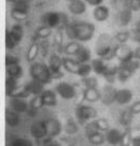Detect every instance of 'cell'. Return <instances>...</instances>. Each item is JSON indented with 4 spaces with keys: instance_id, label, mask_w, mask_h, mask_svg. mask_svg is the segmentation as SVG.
<instances>
[{
    "instance_id": "6da1fadb",
    "label": "cell",
    "mask_w": 140,
    "mask_h": 146,
    "mask_svg": "<svg viewBox=\"0 0 140 146\" xmlns=\"http://www.w3.org/2000/svg\"><path fill=\"white\" fill-rule=\"evenodd\" d=\"M65 34L71 40L78 42H87L92 39L96 27L89 22H70L64 27Z\"/></svg>"
},
{
    "instance_id": "7a4b0ae2",
    "label": "cell",
    "mask_w": 140,
    "mask_h": 146,
    "mask_svg": "<svg viewBox=\"0 0 140 146\" xmlns=\"http://www.w3.org/2000/svg\"><path fill=\"white\" fill-rule=\"evenodd\" d=\"M119 44L114 41V39L109 34L100 35L96 44V53L99 58L103 61H111L117 56Z\"/></svg>"
},
{
    "instance_id": "3957f363",
    "label": "cell",
    "mask_w": 140,
    "mask_h": 146,
    "mask_svg": "<svg viewBox=\"0 0 140 146\" xmlns=\"http://www.w3.org/2000/svg\"><path fill=\"white\" fill-rule=\"evenodd\" d=\"M29 75L31 79L40 82L44 86L50 84L52 79L51 72L48 67V65L40 62H35L31 64L29 67Z\"/></svg>"
},
{
    "instance_id": "277c9868",
    "label": "cell",
    "mask_w": 140,
    "mask_h": 146,
    "mask_svg": "<svg viewBox=\"0 0 140 146\" xmlns=\"http://www.w3.org/2000/svg\"><path fill=\"white\" fill-rule=\"evenodd\" d=\"M75 116L77 119L78 125H86L89 121L96 119L98 116L97 110L91 105H78L75 110Z\"/></svg>"
},
{
    "instance_id": "5b68a950",
    "label": "cell",
    "mask_w": 140,
    "mask_h": 146,
    "mask_svg": "<svg viewBox=\"0 0 140 146\" xmlns=\"http://www.w3.org/2000/svg\"><path fill=\"white\" fill-rule=\"evenodd\" d=\"M86 137L88 140L89 143H91L92 145H102L105 142V135L103 134V132L99 131L96 125H93L92 120L89 121L88 123L86 125Z\"/></svg>"
},
{
    "instance_id": "8992f818",
    "label": "cell",
    "mask_w": 140,
    "mask_h": 146,
    "mask_svg": "<svg viewBox=\"0 0 140 146\" xmlns=\"http://www.w3.org/2000/svg\"><path fill=\"white\" fill-rule=\"evenodd\" d=\"M29 12V2L27 0H17L13 3L11 14L15 20H24Z\"/></svg>"
},
{
    "instance_id": "52a82bcc",
    "label": "cell",
    "mask_w": 140,
    "mask_h": 146,
    "mask_svg": "<svg viewBox=\"0 0 140 146\" xmlns=\"http://www.w3.org/2000/svg\"><path fill=\"white\" fill-rule=\"evenodd\" d=\"M56 93L63 100H72L76 96V89L68 82H59L56 86Z\"/></svg>"
},
{
    "instance_id": "ba28073f",
    "label": "cell",
    "mask_w": 140,
    "mask_h": 146,
    "mask_svg": "<svg viewBox=\"0 0 140 146\" xmlns=\"http://www.w3.org/2000/svg\"><path fill=\"white\" fill-rule=\"evenodd\" d=\"M48 67H49L50 72H51V76L53 79H60L63 77V73L61 72V68H62V58H60L59 54L53 53L50 56Z\"/></svg>"
},
{
    "instance_id": "9c48e42d",
    "label": "cell",
    "mask_w": 140,
    "mask_h": 146,
    "mask_svg": "<svg viewBox=\"0 0 140 146\" xmlns=\"http://www.w3.org/2000/svg\"><path fill=\"white\" fill-rule=\"evenodd\" d=\"M47 129V137H51V139H56L57 136L61 134L63 130V125L60 122V120L57 118H49V119L45 120Z\"/></svg>"
},
{
    "instance_id": "30bf717a",
    "label": "cell",
    "mask_w": 140,
    "mask_h": 146,
    "mask_svg": "<svg viewBox=\"0 0 140 146\" xmlns=\"http://www.w3.org/2000/svg\"><path fill=\"white\" fill-rule=\"evenodd\" d=\"M42 25L50 27V28L53 29V28L58 27L59 25H61V15L58 12L50 11V12L45 13L42 16Z\"/></svg>"
},
{
    "instance_id": "8fae6325",
    "label": "cell",
    "mask_w": 140,
    "mask_h": 146,
    "mask_svg": "<svg viewBox=\"0 0 140 146\" xmlns=\"http://www.w3.org/2000/svg\"><path fill=\"white\" fill-rule=\"evenodd\" d=\"M116 89L112 84L105 86L102 91H101V98L100 101L102 102V104L105 106H110L113 103H115V96H116Z\"/></svg>"
},
{
    "instance_id": "7c38bea8",
    "label": "cell",
    "mask_w": 140,
    "mask_h": 146,
    "mask_svg": "<svg viewBox=\"0 0 140 146\" xmlns=\"http://www.w3.org/2000/svg\"><path fill=\"white\" fill-rule=\"evenodd\" d=\"M31 134L37 140H42L47 137V129L45 120H38L33 122L31 125Z\"/></svg>"
},
{
    "instance_id": "4fadbf2b",
    "label": "cell",
    "mask_w": 140,
    "mask_h": 146,
    "mask_svg": "<svg viewBox=\"0 0 140 146\" xmlns=\"http://www.w3.org/2000/svg\"><path fill=\"white\" fill-rule=\"evenodd\" d=\"M119 61V65H123L126 63L130 62L131 60H134V53L133 50L130 49L127 44H121L117 51V56Z\"/></svg>"
},
{
    "instance_id": "5bb4252c",
    "label": "cell",
    "mask_w": 140,
    "mask_h": 146,
    "mask_svg": "<svg viewBox=\"0 0 140 146\" xmlns=\"http://www.w3.org/2000/svg\"><path fill=\"white\" fill-rule=\"evenodd\" d=\"M123 135L124 133H122L119 129H109L105 134V142L113 146L119 145L123 142Z\"/></svg>"
},
{
    "instance_id": "9a60e30c",
    "label": "cell",
    "mask_w": 140,
    "mask_h": 146,
    "mask_svg": "<svg viewBox=\"0 0 140 146\" xmlns=\"http://www.w3.org/2000/svg\"><path fill=\"white\" fill-rule=\"evenodd\" d=\"M28 108V103L25 99L21 98H12L10 101V110L21 115L22 113H26Z\"/></svg>"
},
{
    "instance_id": "2e32d148",
    "label": "cell",
    "mask_w": 140,
    "mask_h": 146,
    "mask_svg": "<svg viewBox=\"0 0 140 146\" xmlns=\"http://www.w3.org/2000/svg\"><path fill=\"white\" fill-rule=\"evenodd\" d=\"M134 94L129 89H121L116 91V96H115V102L119 105H126L129 104L133 101Z\"/></svg>"
},
{
    "instance_id": "e0dca14e",
    "label": "cell",
    "mask_w": 140,
    "mask_h": 146,
    "mask_svg": "<svg viewBox=\"0 0 140 146\" xmlns=\"http://www.w3.org/2000/svg\"><path fill=\"white\" fill-rule=\"evenodd\" d=\"M40 98H42V102L44 106H48V107L57 106V93L54 91H52V90H44L42 93L40 94Z\"/></svg>"
},
{
    "instance_id": "ac0fdd59",
    "label": "cell",
    "mask_w": 140,
    "mask_h": 146,
    "mask_svg": "<svg viewBox=\"0 0 140 146\" xmlns=\"http://www.w3.org/2000/svg\"><path fill=\"white\" fill-rule=\"evenodd\" d=\"M5 35L9 37L11 40L17 46L19 42H21V40L23 39V36H24V29H23V27H22L20 24H15V25H13V26L11 27L10 31H7Z\"/></svg>"
},
{
    "instance_id": "d6986e66",
    "label": "cell",
    "mask_w": 140,
    "mask_h": 146,
    "mask_svg": "<svg viewBox=\"0 0 140 146\" xmlns=\"http://www.w3.org/2000/svg\"><path fill=\"white\" fill-rule=\"evenodd\" d=\"M87 5L83 0H74L68 3V11L74 15H82L86 12Z\"/></svg>"
},
{
    "instance_id": "ffe728a7",
    "label": "cell",
    "mask_w": 140,
    "mask_h": 146,
    "mask_svg": "<svg viewBox=\"0 0 140 146\" xmlns=\"http://www.w3.org/2000/svg\"><path fill=\"white\" fill-rule=\"evenodd\" d=\"M100 98H101V91L98 88H90L84 90L83 99L84 101L88 103H96L100 101Z\"/></svg>"
},
{
    "instance_id": "44dd1931",
    "label": "cell",
    "mask_w": 140,
    "mask_h": 146,
    "mask_svg": "<svg viewBox=\"0 0 140 146\" xmlns=\"http://www.w3.org/2000/svg\"><path fill=\"white\" fill-rule=\"evenodd\" d=\"M24 89H25L26 92L29 95H40L42 93V91L45 90L44 89V84L36 81V80H34V79H31V81H28L25 84Z\"/></svg>"
},
{
    "instance_id": "7402d4cb",
    "label": "cell",
    "mask_w": 140,
    "mask_h": 146,
    "mask_svg": "<svg viewBox=\"0 0 140 146\" xmlns=\"http://www.w3.org/2000/svg\"><path fill=\"white\" fill-rule=\"evenodd\" d=\"M79 64L74 58H71V56H65V58H62V67L71 74H74L76 75L77 74V69L79 67Z\"/></svg>"
},
{
    "instance_id": "603a6c76",
    "label": "cell",
    "mask_w": 140,
    "mask_h": 146,
    "mask_svg": "<svg viewBox=\"0 0 140 146\" xmlns=\"http://www.w3.org/2000/svg\"><path fill=\"white\" fill-rule=\"evenodd\" d=\"M110 10L105 5H98L93 10V17L97 22H104L109 19Z\"/></svg>"
},
{
    "instance_id": "cb8c5ba5",
    "label": "cell",
    "mask_w": 140,
    "mask_h": 146,
    "mask_svg": "<svg viewBox=\"0 0 140 146\" xmlns=\"http://www.w3.org/2000/svg\"><path fill=\"white\" fill-rule=\"evenodd\" d=\"M134 74H135V72L128 66V64H123V65H119V66L117 79L121 82H126Z\"/></svg>"
},
{
    "instance_id": "d4e9b609",
    "label": "cell",
    "mask_w": 140,
    "mask_h": 146,
    "mask_svg": "<svg viewBox=\"0 0 140 146\" xmlns=\"http://www.w3.org/2000/svg\"><path fill=\"white\" fill-rule=\"evenodd\" d=\"M83 48L82 43H79L78 41H75V40H72L68 43H66L64 48H63V53H65L66 55L71 56V58H75V55L79 52V50Z\"/></svg>"
},
{
    "instance_id": "484cf974",
    "label": "cell",
    "mask_w": 140,
    "mask_h": 146,
    "mask_svg": "<svg viewBox=\"0 0 140 146\" xmlns=\"http://www.w3.org/2000/svg\"><path fill=\"white\" fill-rule=\"evenodd\" d=\"M5 122L9 127H17L21 122V116L20 114H17L15 111H13L12 110H5Z\"/></svg>"
},
{
    "instance_id": "4316f807",
    "label": "cell",
    "mask_w": 140,
    "mask_h": 146,
    "mask_svg": "<svg viewBox=\"0 0 140 146\" xmlns=\"http://www.w3.org/2000/svg\"><path fill=\"white\" fill-rule=\"evenodd\" d=\"M42 98L40 95H35L31 101L28 103V108H27V114H29L31 116H35L37 114V111L42 108Z\"/></svg>"
},
{
    "instance_id": "83f0119b",
    "label": "cell",
    "mask_w": 140,
    "mask_h": 146,
    "mask_svg": "<svg viewBox=\"0 0 140 146\" xmlns=\"http://www.w3.org/2000/svg\"><path fill=\"white\" fill-rule=\"evenodd\" d=\"M7 67V74H8V77H11V78L17 79L21 78L22 75H23V69H22V66L19 64H12V65H9V66H5Z\"/></svg>"
},
{
    "instance_id": "f1b7e54d",
    "label": "cell",
    "mask_w": 140,
    "mask_h": 146,
    "mask_svg": "<svg viewBox=\"0 0 140 146\" xmlns=\"http://www.w3.org/2000/svg\"><path fill=\"white\" fill-rule=\"evenodd\" d=\"M133 20V12L128 9H123L119 12V17H117V22L121 26H127Z\"/></svg>"
},
{
    "instance_id": "f546056e",
    "label": "cell",
    "mask_w": 140,
    "mask_h": 146,
    "mask_svg": "<svg viewBox=\"0 0 140 146\" xmlns=\"http://www.w3.org/2000/svg\"><path fill=\"white\" fill-rule=\"evenodd\" d=\"M133 119H134V115H133V113L128 110H123L122 113H121V115H119V123L123 125L124 128H129L131 123H133Z\"/></svg>"
},
{
    "instance_id": "4dcf8cb0",
    "label": "cell",
    "mask_w": 140,
    "mask_h": 146,
    "mask_svg": "<svg viewBox=\"0 0 140 146\" xmlns=\"http://www.w3.org/2000/svg\"><path fill=\"white\" fill-rule=\"evenodd\" d=\"M117 72H119V66H111V67L108 66L107 70L104 72V74L102 76L107 80L108 84H113L115 82L116 78H117Z\"/></svg>"
},
{
    "instance_id": "1f68e13d",
    "label": "cell",
    "mask_w": 140,
    "mask_h": 146,
    "mask_svg": "<svg viewBox=\"0 0 140 146\" xmlns=\"http://www.w3.org/2000/svg\"><path fill=\"white\" fill-rule=\"evenodd\" d=\"M91 68H92V72L97 74V75H103L104 72L107 70L108 68V65L104 63V61L102 58H96V60H92L91 61Z\"/></svg>"
},
{
    "instance_id": "d6a6232c",
    "label": "cell",
    "mask_w": 140,
    "mask_h": 146,
    "mask_svg": "<svg viewBox=\"0 0 140 146\" xmlns=\"http://www.w3.org/2000/svg\"><path fill=\"white\" fill-rule=\"evenodd\" d=\"M75 58L78 63H80V64L89 63V61L91 60V53H90V50L87 49V48L83 47L80 50H79V52L75 55V58Z\"/></svg>"
},
{
    "instance_id": "836d02e7",
    "label": "cell",
    "mask_w": 140,
    "mask_h": 146,
    "mask_svg": "<svg viewBox=\"0 0 140 146\" xmlns=\"http://www.w3.org/2000/svg\"><path fill=\"white\" fill-rule=\"evenodd\" d=\"M39 54V43L36 41H34L31 44V47L28 48L27 50V53H26V60L27 62H34L37 58Z\"/></svg>"
},
{
    "instance_id": "e575fe53",
    "label": "cell",
    "mask_w": 140,
    "mask_h": 146,
    "mask_svg": "<svg viewBox=\"0 0 140 146\" xmlns=\"http://www.w3.org/2000/svg\"><path fill=\"white\" fill-rule=\"evenodd\" d=\"M16 89H17V80L11 77H7L5 79V93L9 96H12L15 93Z\"/></svg>"
},
{
    "instance_id": "d590c367",
    "label": "cell",
    "mask_w": 140,
    "mask_h": 146,
    "mask_svg": "<svg viewBox=\"0 0 140 146\" xmlns=\"http://www.w3.org/2000/svg\"><path fill=\"white\" fill-rule=\"evenodd\" d=\"M51 35H52V28L45 26V25L38 27L36 31V37L38 39H40V40H46L47 38H49Z\"/></svg>"
},
{
    "instance_id": "8d00e7d4",
    "label": "cell",
    "mask_w": 140,
    "mask_h": 146,
    "mask_svg": "<svg viewBox=\"0 0 140 146\" xmlns=\"http://www.w3.org/2000/svg\"><path fill=\"white\" fill-rule=\"evenodd\" d=\"M130 38V33L127 31H119L114 37H113V39H114V41L117 43V44H126V42L129 40Z\"/></svg>"
},
{
    "instance_id": "74e56055",
    "label": "cell",
    "mask_w": 140,
    "mask_h": 146,
    "mask_svg": "<svg viewBox=\"0 0 140 146\" xmlns=\"http://www.w3.org/2000/svg\"><path fill=\"white\" fill-rule=\"evenodd\" d=\"M63 129L68 134L72 135V134H75L78 132V123L73 119H68V121L65 122V125L63 127Z\"/></svg>"
},
{
    "instance_id": "f35d334b",
    "label": "cell",
    "mask_w": 140,
    "mask_h": 146,
    "mask_svg": "<svg viewBox=\"0 0 140 146\" xmlns=\"http://www.w3.org/2000/svg\"><path fill=\"white\" fill-rule=\"evenodd\" d=\"M92 72V68H91V65L89 63H85V64H79V67L77 69V76L82 77V78H85L90 75V73Z\"/></svg>"
},
{
    "instance_id": "ab89813d",
    "label": "cell",
    "mask_w": 140,
    "mask_h": 146,
    "mask_svg": "<svg viewBox=\"0 0 140 146\" xmlns=\"http://www.w3.org/2000/svg\"><path fill=\"white\" fill-rule=\"evenodd\" d=\"M93 125H96V128L98 129L99 131H101V132H107V131L110 129L109 127V122H108V120L107 119H103V118H96V119L92 120Z\"/></svg>"
},
{
    "instance_id": "60d3db41",
    "label": "cell",
    "mask_w": 140,
    "mask_h": 146,
    "mask_svg": "<svg viewBox=\"0 0 140 146\" xmlns=\"http://www.w3.org/2000/svg\"><path fill=\"white\" fill-rule=\"evenodd\" d=\"M82 84H84L85 89L90 88H98V79L96 77H91V76H87L85 78L82 79Z\"/></svg>"
},
{
    "instance_id": "b9f144b4",
    "label": "cell",
    "mask_w": 140,
    "mask_h": 146,
    "mask_svg": "<svg viewBox=\"0 0 140 146\" xmlns=\"http://www.w3.org/2000/svg\"><path fill=\"white\" fill-rule=\"evenodd\" d=\"M53 42H54V49L57 50L59 53L63 52V38H62V31H58L57 34L54 35V39H53Z\"/></svg>"
},
{
    "instance_id": "7bdbcfd3",
    "label": "cell",
    "mask_w": 140,
    "mask_h": 146,
    "mask_svg": "<svg viewBox=\"0 0 140 146\" xmlns=\"http://www.w3.org/2000/svg\"><path fill=\"white\" fill-rule=\"evenodd\" d=\"M124 8L130 10L131 12H137L140 10L139 1L138 0H124Z\"/></svg>"
},
{
    "instance_id": "ee69618b",
    "label": "cell",
    "mask_w": 140,
    "mask_h": 146,
    "mask_svg": "<svg viewBox=\"0 0 140 146\" xmlns=\"http://www.w3.org/2000/svg\"><path fill=\"white\" fill-rule=\"evenodd\" d=\"M130 135V144L131 146H140V130H134Z\"/></svg>"
},
{
    "instance_id": "f6af8a7d",
    "label": "cell",
    "mask_w": 140,
    "mask_h": 146,
    "mask_svg": "<svg viewBox=\"0 0 140 146\" xmlns=\"http://www.w3.org/2000/svg\"><path fill=\"white\" fill-rule=\"evenodd\" d=\"M11 146H34V145H33L31 140L24 139V137H19V139H15L14 141L12 142Z\"/></svg>"
},
{
    "instance_id": "bcb514c9",
    "label": "cell",
    "mask_w": 140,
    "mask_h": 146,
    "mask_svg": "<svg viewBox=\"0 0 140 146\" xmlns=\"http://www.w3.org/2000/svg\"><path fill=\"white\" fill-rule=\"evenodd\" d=\"M129 110L133 113V115H139L140 114V100L139 101H136L133 104L130 105Z\"/></svg>"
},
{
    "instance_id": "7dc6e473",
    "label": "cell",
    "mask_w": 140,
    "mask_h": 146,
    "mask_svg": "<svg viewBox=\"0 0 140 146\" xmlns=\"http://www.w3.org/2000/svg\"><path fill=\"white\" fill-rule=\"evenodd\" d=\"M19 63H20L19 58L13 56V55H7L5 56V66H9L12 64H19Z\"/></svg>"
},
{
    "instance_id": "c3c4849f",
    "label": "cell",
    "mask_w": 140,
    "mask_h": 146,
    "mask_svg": "<svg viewBox=\"0 0 140 146\" xmlns=\"http://www.w3.org/2000/svg\"><path fill=\"white\" fill-rule=\"evenodd\" d=\"M44 146H61V145H60V143L56 141L54 139L46 137V139H44Z\"/></svg>"
},
{
    "instance_id": "681fc988",
    "label": "cell",
    "mask_w": 140,
    "mask_h": 146,
    "mask_svg": "<svg viewBox=\"0 0 140 146\" xmlns=\"http://www.w3.org/2000/svg\"><path fill=\"white\" fill-rule=\"evenodd\" d=\"M103 1L104 0H85L86 3H88L89 5H92V7H94V8L98 7V5H101Z\"/></svg>"
},
{
    "instance_id": "f907efd6",
    "label": "cell",
    "mask_w": 140,
    "mask_h": 146,
    "mask_svg": "<svg viewBox=\"0 0 140 146\" xmlns=\"http://www.w3.org/2000/svg\"><path fill=\"white\" fill-rule=\"evenodd\" d=\"M131 38L133 40L136 42H138L140 44V31H137V29H134L133 31V35H131Z\"/></svg>"
},
{
    "instance_id": "816d5d0a",
    "label": "cell",
    "mask_w": 140,
    "mask_h": 146,
    "mask_svg": "<svg viewBox=\"0 0 140 146\" xmlns=\"http://www.w3.org/2000/svg\"><path fill=\"white\" fill-rule=\"evenodd\" d=\"M133 53H134V60L140 61V46L136 48L135 50H133Z\"/></svg>"
},
{
    "instance_id": "f5cc1de1",
    "label": "cell",
    "mask_w": 140,
    "mask_h": 146,
    "mask_svg": "<svg viewBox=\"0 0 140 146\" xmlns=\"http://www.w3.org/2000/svg\"><path fill=\"white\" fill-rule=\"evenodd\" d=\"M7 1H8V2H12V3H15L17 0H7Z\"/></svg>"
},
{
    "instance_id": "db71d44e",
    "label": "cell",
    "mask_w": 140,
    "mask_h": 146,
    "mask_svg": "<svg viewBox=\"0 0 140 146\" xmlns=\"http://www.w3.org/2000/svg\"><path fill=\"white\" fill-rule=\"evenodd\" d=\"M111 1H112V2H117L119 0H111Z\"/></svg>"
},
{
    "instance_id": "11a10c76",
    "label": "cell",
    "mask_w": 140,
    "mask_h": 146,
    "mask_svg": "<svg viewBox=\"0 0 140 146\" xmlns=\"http://www.w3.org/2000/svg\"><path fill=\"white\" fill-rule=\"evenodd\" d=\"M68 1H70V2H71V1H74V0H68Z\"/></svg>"
},
{
    "instance_id": "9f6ffc18",
    "label": "cell",
    "mask_w": 140,
    "mask_h": 146,
    "mask_svg": "<svg viewBox=\"0 0 140 146\" xmlns=\"http://www.w3.org/2000/svg\"><path fill=\"white\" fill-rule=\"evenodd\" d=\"M138 1H139V5H140V0H138Z\"/></svg>"
}]
</instances>
